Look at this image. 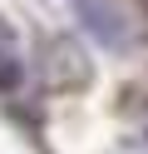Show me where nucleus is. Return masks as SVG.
I'll list each match as a JSON object with an SVG mask.
<instances>
[{
	"mask_svg": "<svg viewBox=\"0 0 148 154\" xmlns=\"http://www.w3.org/2000/svg\"><path fill=\"white\" fill-rule=\"evenodd\" d=\"M20 80H25V60H20V45H15V30H10L5 20H0V90H20Z\"/></svg>",
	"mask_w": 148,
	"mask_h": 154,
	"instance_id": "1",
	"label": "nucleus"
}]
</instances>
